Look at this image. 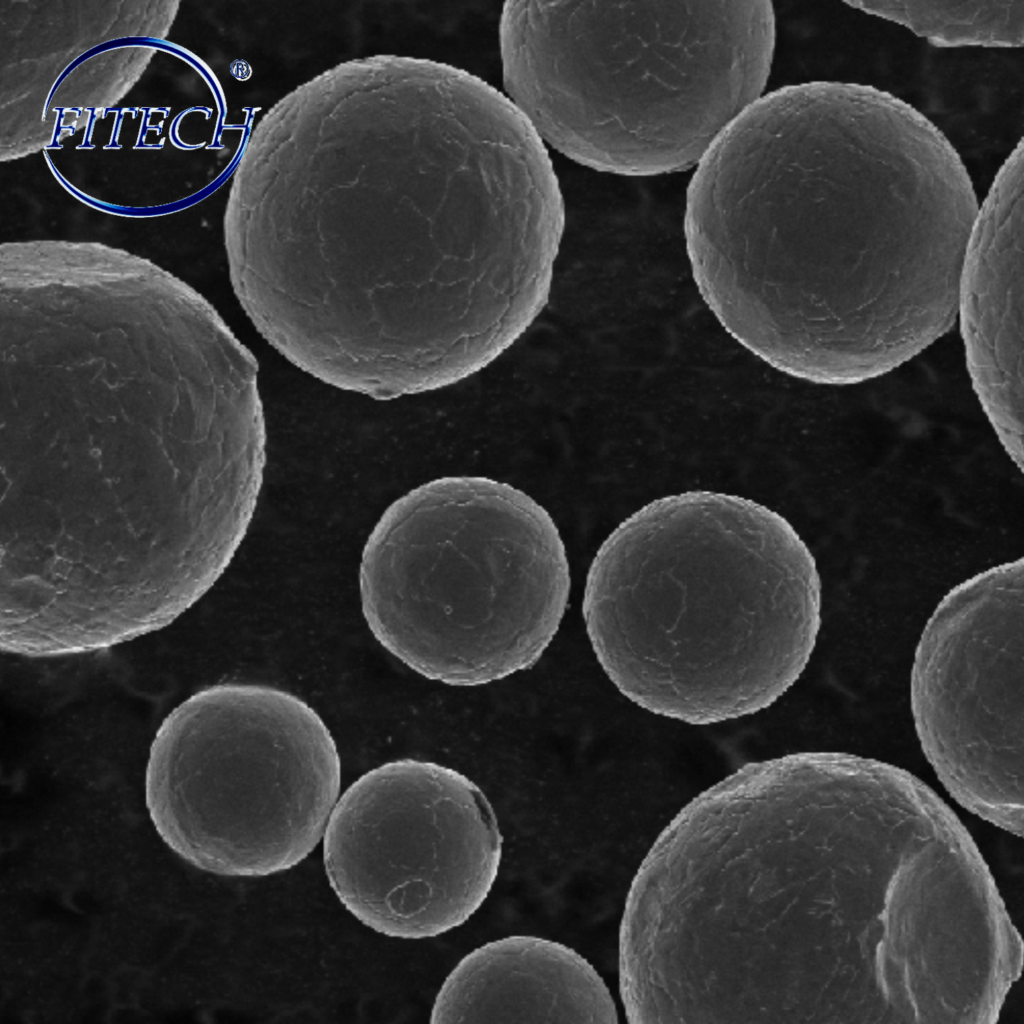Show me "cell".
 Listing matches in <instances>:
<instances>
[{"label": "cell", "instance_id": "6da1fadb", "mask_svg": "<svg viewBox=\"0 0 1024 1024\" xmlns=\"http://www.w3.org/2000/svg\"><path fill=\"white\" fill-rule=\"evenodd\" d=\"M974 213L867 144L749 174L700 224L737 319L829 378L889 371L954 325Z\"/></svg>", "mask_w": 1024, "mask_h": 1024}, {"label": "cell", "instance_id": "7a4b0ae2", "mask_svg": "<svg viewBox=\"0 0 1024 1024\" xmlns=\"http://www.w3.org/2000/svg\"><path fill=\"white\" fill-rule=\"evenodd\" d=\"M582 613L626 698L711 725L768 708L798 680L821 625V580L779 513L693 490L614 529L589 568Z\"/></svg>", "mask_w": 1024, "mask_h": 1024}, {"label": "cell", "instance_id": "3957f363", "mask_svg": "<svg viewBox=\"0 0 1024 1024\" xmlns=\"http://www.w3.org/2000/svg\"><path fill=\"white\" fill-rule=\"evenodd\" d=\"M504 93L566 158L624 176L694 169L769 84L771 1H506Z\"/></svg>", "mask_w": 1024, "mask_h": 1024}, {"label": "cell", "instance_id": "277c9868", "mask_svg": "<svg viewBox=\"0 0 1024 1024\" xmlns=\"http://www.w3.org/2000/svg\"><path fill=\"white\" fill-rule=\"evenodd\" d=\"M359 581L375 639L418 674L452 686L536 664L571 587L548 511L482 476L441 477L394 501L366 542Z\"/></svg>", "mask_w": 1024, "mask_h": 1024}, {"label": "cell", "instance_id": "5b68a950", "mask_svg": "<svg viewBox=\"0 0 1024 1024\" xmlns=\"http://www.w3.org/2000/svg\"><path fill=\"white\" fill-rule=\"evenodd\" d=\"M341 760L321 716L267 685L218 683L177 705L150 746L146 806L183 860L263 877L317 847L339 799Z\"/></svg>", "mask_w": 1024, "mask_h": 1024}, {"label": "cell", "instance_id": "8992f818", "mask_svg": "<svg viewBox=\"0 0 1024 1024\" xmlns=\"http://www.w3.org/2000/svg\"><path fill=\"white\" fill-rule=\"evenodd\" d=\"M323 864L340 903L392 938L439 936L465 923L497 878L503 837L486 795L459 771L404 758L339 796Z\"/></svg>", "mask_w": 1024, "mask_h": 1024}, {"label": "cell", "instance_id": "52a82bcc", "mask_svg": "<svg viewBox=\"0 0 1024 1024\" xmlns=\"http://www.w3.org/2000/svg\"><path fill=\"white\" fill-rule=\"evenodd\" d=\"M1024 561L951 589L919 639L910 701L921 749L962 807L1024 832Z\"/></svg>", "mask_w": 1024, "mask_h": 1024}, {"label": "cell", "instance_id": "ba28073f", "mask_svg": "<svg viewBox=\"0 0 1024 1024\" xmlns=\"http://www.w3.org/2000/svg\"><path fill=\"white\" fill-rule=\"evenodd\" d=\"M1023 145L979 205L964 259L958 316L980 405L1023 470Z\"/></svg>", "mask_w": 1024, "mask_h": 1024}, {"label": "cell", "instance_id": "9c48e42d", "mask_svg": "<svg viewBox=\"0 0 1024 1024\" xmlns=\"http://www.w3.org/2000/svg\"><path fill=\"white\" fill-rule=\"evenodd\" d=\"M434 1024L617 1023L604 980L574 949L542 937L513 935L464 956L444 980Z\"/></svg>", "mask_w": 1024, "mask_h": 1024}, {"label": "cell", "instance_id": "30bf717a", "mask_svg": "<svg viewBox=\"0 0 1024 1024\" xmlns=\"http://www.w3.org/2000/svg\"><path fill=\"white\" fill-rule=\"evenodd\" d=\"M937 47H1021L1024 1H846Z\"/></svg>", "mask_w": 1024, "mask_h": 1024}]
</instances>
